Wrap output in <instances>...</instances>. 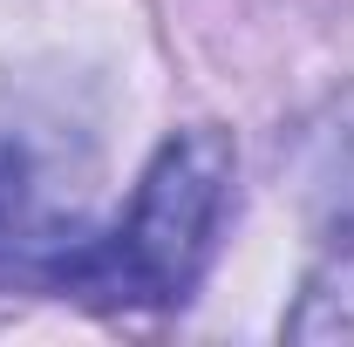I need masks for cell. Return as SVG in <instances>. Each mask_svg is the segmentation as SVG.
I'll use <instances>...</instances> for the list:
<instances>
[{
  "label": "cell",
  "instance_id": "obj_1",
  "mask_svg": "<svg viewBox=\"0 0 354 347\" xmlns=\"http://www.w3.org/2000/svg\"><path fill=\"white\" fill-rule=\"evenodd\" d=\"M225 205H232L225 130H177L150 157L123 225L68 232V238H7L21 245V259L0 265V279H21L82 306H177L205 279Z\"/></svg>",
  "mask_w": 354,
  "mask_h": 347
},
{
  "label": "cell",
  "instance_id": "obj_2",
  "mask_svg": "<svg viewBox=\"0 0 354 347\" xmlns=\"http://www.w3.org/2000/svg\"><path fill=\"white\" fill-rule=\"evenodd\" d=\"M21 212H28V164H21V150L0 143V245L21 232Z\"/></svg>",
  "mask_w": 354,
  "mask_h": 347
}]
</instances>
